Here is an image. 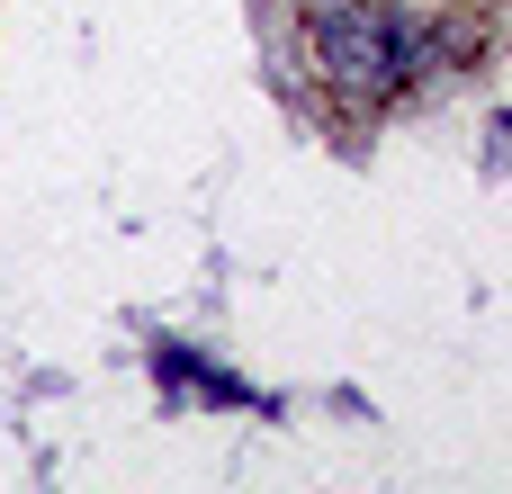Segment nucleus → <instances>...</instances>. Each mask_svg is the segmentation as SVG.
<instances>
[{
  "instance_id": "nucleus-1",
  "label": "nucleus",
  "mask_w": 512,
  "mask_h": 494,
  "mask_svg": "<svg viewBox=\"0 0 512 494\" xmlns=\"http://www.w3.org/2000/svg\"><path fill=\"white\" fill-rule=\"evenodd\" d=\"M315 63H324L342 90L387 99V90H405V72L423 63V27H414L405 9H387V0H324V18H315Z\"/></svg>"
}]
</instances>
